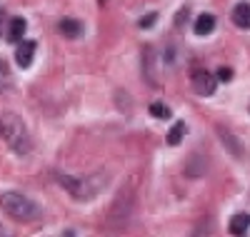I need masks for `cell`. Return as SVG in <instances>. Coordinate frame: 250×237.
<instances>
[{"label": "cell", "instance_id": "obj_1", "mask_svg": "<svg viewBox=\"0 0 250 237\" xmlns=\"http://www.w3.org/2000/svg\"><path fill=\"white\" fill-rule=\"evenodd\" d=\"M0 135L5 138V142L10 145L13 153H18V155L30 153V135L25 130V122L15 113H5L0 118Z\"/></svg>", "mask_w": 250, "mask_h": 237}, {"label": "cell", "instance_id": "obj_2", "mask_svg": "<svg viewBox=\"0 0 250 237\" xmlns=\"http://www.w3.org/2000/svg\"><path fill=\"white\" fill-rule=\"evenodd\" d=\"M105 180H108V175H103V172H95V175H88V178L60 175V185L65 187L75 200H83V202L93 200L98 192L105 187Z\"/></svg>", "mask_w": 250, "mask_h": 237}, {"label": "cell", "instance_id": "obj_3", "mask_svg": "<svg viewBox=\"0 0 250 237\" xmlns=\"http://www.w3.org/2000/svg\"><path fill=\"white\" fill-rule=\"evenodd\" d=\"M0 207H3L13 220H20V222H30V220L40 217V207L30 198L20 195V192H3V195H0Z\"/></svg>", "mask_w": 250, "mask_h": 237}, {"label": "cell", "instance_id": "obj_4", "mask_svg": "<svg viewBox=\"0 0 250 237\" xmlns=\"http://www.w3.org/2000/svg\"><path fill=\"white\" fill-rule=\"evenodd\" d=\"M190 85H193L195 95L208 98V95H213V93H215V88H218V80H215L210 73H208L205 68H195V70L190 73Z\"/></svg>", "mask_w": 250, "mask_h": 237}, {"label": "cell", "instance_id": "obj_5", "mask_svg": "<svg viewBox=\"0 0 250 237\" xmlns=\"http://www.w3.org/2000/svg\"><path fill=\"white\" fill-rule=\"evenodd\" d=\"M35 55V40H20V45L15 50V62L20 68H30Z\"/></svg>", "mask_w": 250, "mask_h": 237}, {"label": "cell", "instance_id": "obj_6", "mask_svg": "<svg viewBox=\"0 0 250 237\" xmlns=\"http://www.w3.org/2000/svg\"><path fill=\"white\" fill-rule=\"evenodd\" d=\"M153 68H155V50L145 48L143 50V75H145V80H148L153 88H158V75L153 73Z\"/></svg>", "mask_w": 250, "mask_h": 237}, {"label": "cell", "instance_id": "obj_7", "mask_svg": "<svg viewBox=\"0 0 250 237\" xmlns=\"http://www.w3.org/2000/svg\"><path fill=\"white\" fill-rule=\"evenodd\" d=\"M233 23L240 30H250V3H238L233 8Z\"/></svg>", "mask_w": 250, "mask_h": 237}, {"label": "cell", "instance_id": "obj_8", "mask_svg": "<svg viewBox=\"0 0 250 237\" xmlns=\"http://www.w3.org/2000/svg\"><path fill=\"white\" fill-rule=\"evenodd\" d=\"M193 30H195V35H200V38H203V35H210V33L215 30V15H210V13L198 15Z\"/></svg>", "mask_w": 250, "mask_h": 237}, {"label": "cell", "instance_id": "obj_9", "mask_svg": "<svg viewBox=\"0 0 250 237\" xmlns=\"http://www.w3.org/2000/svg\"><path fill=\"white\" fill-rule=\"evenodd\" d=\"M58 30H60V35H65V38H78L83 33V23L75 20V18H62Z\"/></svg>", "mask_w": 250, "mask_h": 237}, {"label": "cell", "instance_id": "obj_10", "mask_svg": "<svg viewBox=\"0 0 250 237\" xmlns=\"http://www.w3.org/2000/svg\"><path fill=\"white\" fill-rule=\"evenodd\" d=\"M25 28H28L25 18H13L10 25H8V40L10 42H20V40L25 38Z\"/></svg>", "mask_w": 250, "mask_h": 237}, {"label": "cell", "instance_id": "obj_11", "mask_svg": "<svg viewBox=\"0 0 250 237\" xmlns=\"http://www.w3.org/2000/svg\"><path fill=\"white\" fill-rule=\"evenodd\" d=\"M230 232L233 235H245L248 230H250V215L248 212H238V215H233L230 217Z\"/></svg>", "mask_w": 250, "mask_h": 237}, {"label": "cell", "instance_id": "obj_12", "mask_svg": "<svg viewBox=\"0 0 250 237\" xmlns=\"http://www.w3.org/2000/svg\"><path fill=\"white\" fill-rule=\"evenodd\" d=\"M185 130H188V127H185V122L183 120H178L173 127H170V130H168V145H180V140H183V135H185Z\"/></svg>", "mask_w": 250, "mask_h": 237}, {"label": "cell", "instance_id": "obj_13", "mask_svg": "<svg viewBox=\"0 0 250 237\" xmlns=\"http://www.w3.org/2000/svg\"><path fill=\"white\" fill-rule=\"evenodd\" d=\"M150 115L158 118V120H168V118H170V107L163 105V102H153V105H150Z\"/></svg>", "mask_w": 250, "mask_h": 237}, {"label": "cell", "instance_id": "obj_14", "mask_svg": "<svg viewBox=\"0 0 250 237\" xmlns=\"http://www.w3.org/2000/svg\"><path fill=\"white\" fill-rule=\"evenodd\" d=\"M155 20H158V13H148V15H143V18L138 20V28H140V30H150V28L155 25Z\"/></svg>", "mask_w": 250, "mask_h": 237}, {"label": "cell", "instance_id": "obj_15", "mask_svg": "<svg viewBox=\"0 0 250 237\" xmlns=\"http://www.w3.org/2000/svg\"><path fill=\"white\" fill-rule=\"evenodd\" d=\"M188 18H190V5H183L175 15V28H183V20H188Z\"/></svg>", "mask_w": 250, "mask_h": 237}, {"label": "cell", "instance_id": "obj_16", "mask_svg": "<svg viewBox=\"0 0 250 237\" xmlns=\"http://www.w3.org/2000/svg\"><path fill=\"white\" fill-rule=\"evenodd\" d=\"M8 88V68H5V62L0 60V93H5Z\"/></svg>", "mask_w": 250, "mask_h": 237}, {"label": "cell", "instance_id": "obj_17", "mask_svg": "<svg viewBox=\"0 0 250 237\" xmlns=\"http://www.w3.org/2000/svg\"><path fill=\"white\" fill-rule=\"evenodd\" d=\"M218 80H220V82H230V80H233V70H230V68H220V70H218Z\"/></svg>", "mask_w": 250, "mask_h": 237}, {"label": "cell", "instance_id": "obj_18", "mask_svg": "<svg viewBox=\"0 0 250 237\" xmlns=\"http://www.w3.org/2000/svg\"><path fill=\"white\" fill-rule=\"evenodd\" d=\"M3 18H5V8L0 5V35H3Z\"/></svg>", "mask_w": 250, "mask_h": 237}, {"label": "cell", "instance_id": "obj_19", "mask_svg": "<svg viewBox=\"0 0 250 237\" xmlns=\"http://www.w3.org/2000/svg\"><path fill=\"white\" fill-rule=\"evenodd\" d=\"M98 3H100V5H105V0H98Z\"/></svg>", "mask_w": 250, "mask_h": 237}]
</instances>
